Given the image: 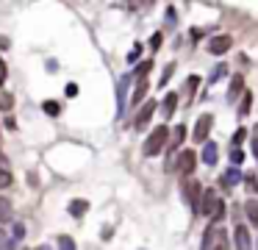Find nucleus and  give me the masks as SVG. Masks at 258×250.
I'll return each mask as SVG.
<instances>
[{
	"instance_id": "12",
	"label": "nucleus",
	"mask_w": 258,
	"mask_h": 250,
	"mask_svg": "<svg viewBox=\"0 0 258 250\" xmlns=\"http://www.w3.org/2000/svg\"><path fill=\"white\" fill-rule=\"evenodd\" d=\"M244 95V78L241 75H233L231 78V87H228V100L231 103H236V97Z\"/></svg>"
},
{
	"instance_id": "2",
	"label": "nucleus",
	"mask_w": 258,
	"mask_h": 250,
	"mask_svg": "<svg viewBox=\"0 0 258 250\" xmlns=\"http://www.w3.org/2000/svg\"><path fill=\"white\" fill-rule=\"evenodd\" d=\"M214 128V114L206 112V114H200L197 122H194V134H192V139L197 142V145H206L208 142V131Z\"/></svg>"
},
{
	"instance_id": "34",
	"label": "nucleus",
	"mask_w": 258,
	"mask_h": 250,
	"mask_svg": "<svg viewBox=\"0 0 258 250\" xmlns=\"http://www.w3.org/2000/svg\"><path fill=\"white\" fill-rule=\"evenodd\" d=\"M161 42H164V34H153V39H150V47H153V50H158V47H161Z\"/></svg>"
},
{
	"instance_id": "5",
	"label": "nucleus",
	"mask_w": 258,
	"mask_h": 250,
	"mask_svg": "<svg viewBox=\"0 0 258 250\" xmlns=\"http://www.w3.org/2000/svg\"><path fill=\"white\" fill-rule=\"evenodd\" d=\"M231 45H233V36L216 34V36L208 39V53H211V56H225V53L231 50Z\"/></svg>"
},
{
	"instance_id": "29",
	"label": "nucleus",
	"mask_w": 258,
	"mask_h": 250,
	"mask_svg": "<svg viewBox=\"0 0 258 250\" xmlns=\"http://www.w3.org/2000/svg\"><path fill=\"white\" fill-rule=\"evenodd\" d=\"M244 139H247V131H244V128H239V131H236V134L231 136V147H239L241 142H244Z\"/></svg>"
},
{
	"instance_id": "8",
	"label": "nucleus",
	"mask_w": 258,
	"mask_h": 250,
	"mask_svg": "<svg viewBox=\"0 0 258 250\" xmlns=\"http://www.w3.org/2000/svg\"><path fill=\"white\" fill-rule=\"evenodd\" d=\"M158 103H161L164 122L172 120V114H175V109H178V92H167V97H164V100H158Z\"/></svg>"
},
{
	"instance_id": "4",
	"label": "nucleus",
	"mask_w": 258,
	"mask_h": 250,
	"mask_svg": "<svg viewBox=\"0 0 258 250\" xmlns=\"http://www.w3.org/2000/svg\"><path fill=\"white\" fill-rule=\"evenodd\" d=\"M194 164H197V153L192 150V147H186V150H181V156H178V161L172 164V170H178V173L186 178V175L194 173Z\"/></svg>"
},
{
	"instance_id": "14",
	"label": "nucleus",
	"mask_w": 258,
	"mask_h": 250,
	"mask_svg": "<svg viewBox=\"0 0 258 250\" xmlns=\"http://www.w3.org/2000/svg\"><path fill=\"white\" fill-rule=\"evenodd\" d=\"M147 89H150V84H147V78H136V89H133V97H130V106H139L142 100H145Z\"/></svg>"
},
{
	"instance_id": "21",
	"label": "nucleus",
	"mask_w": 258,
	"mask_h": 250,
	"mask_svg": "<svg viewBox=\"0 0 258 250\" xmlns=\"http://www.w3.org/2000/svg\"><path fill=\"white\" fill-rule=\"evenodd\" d=\"M214 233H216V225L208 223V228L203 231V245H200V250H211V242H214Z\"/></svg>"
},
{
	"instance_id": "32",
	"label": "nucleus",
	"mask_w": 258,
	"mask_h": 250,
	"mask_svg": "<svg viewBox=\"0 0 258 250\" xmlns=\"http://www.w3.org/2000/svg\"><path fill=\"white\" fill-rule=\"evenodd\" d=\"M139 53H142V45H133V50H130L128 53V64H136V61H139Z\"/></svg>"
},
{
	"instance_id": "44",
	"label": "nucleus",
	"mask_w": 258,
	"mask_h": 250,
	"mask_svg": "<svg viewBox=\"0 0 258 250\" xmlns=\"http://www.w3.org/2000/svg\"><path fill=\"white\" fill-rule=\"evenodd\" d=\"M256 250H258V236H256Z\"/></svg>"
},
{
	"instance_id": "26",
	"label": "nucleus",
	"mask_w": 258,
	"mask_h": 250,
	"mask_svg": "<svg viewBox=\"0 0 258 250\" xmlns=\"http://www.w3.org/2000/svg\"><path fill=\"white\" fill-rule=\"evenodd\" d=\"M228 156H231V167H239V164L244 161V153H241L239 147H231V153Z\"/></svg>"
},
{
	"instance_id": "1",
	"label": "nucleus",
	"mask_w": 258,
	"mask_h": 250,
	"mask_svg": "<svg viewBox=\"0 0 258 250\" xmlns=\"http://www.w3.org/2000/svg\"><path fill=\"white\" fill-rule=\"evenodd\" d=\"M167 136H170V131H167V122H164V125H155V131L145 139V156H147V159L158 156L164 147H167Z\"/></svg>"
},
{
	"instance_id": "30",
	"label": "nucleus",
	"mask_w": 258,
	"mask_h": 250,
	"mask_svg": "<svg viewBox=\"0 0 258 250\" xmlns=\"http://www.w3.org/2000/svg\"><path fill=\"white\" fill-rule=\"evenodd\" d=\"M0 220H11V206H9V200H3V198H0Z\"/></svg>"
},
{
	"instance_id": "16",
	"label": "nucleus",
	"mask_w": 258,
	"mask_h": 250,
	"mask_svg": "<svg viewBox=\"0 0 258 250\" xmlns=\"http://www.w3.org/2000/svg\"><path fill=\"white\" fill-rule=\"evenodd\" d=\"M67 211H69L72 217H75V220H81V217H84L86 211H89V200H69Z\"/></svg>"
},
{
	"instance_id": "11",
	"label": "nucleus",
	"mask_w": 258,
	"mask_h": 250,
	"mask_svg": "<svg viewBox=\"0 0 258 250\" xmlns=\"http://www.w3.org/2000/svg\"><path fill=\"white\" fill-rule=\"evenodd\" d=\"M200 159H203V164H208V167H216V161H219V150H216L214 142H206V145H203Z\"/></svg>"
},
{
	"instance_id": "42",
	"label": "nucleus",
	"mask_w": 258,
	"mask_h": 250,
	"mask_svg": "<svg viewBox=\"0 0 258 250\" xmlns=\"http://www.w3.org/2000/svg\"><path fill=\"white\" fill-rule=\"evenodd\" d=\"M6 128H9V131H17V122H14V117H9V120H6Z\"/></svg>"
},
{
	"instance_id": "40",
	"label": "nucleus",
	"mask_w": 258,
	"mask_h": 250,
	"mask_svg": "<svg viewBox=\"0 0 258 250\" xmlns=\"http://www.w3.org/2000/svg\"><path fill=\"white\" fill-rule=\"evenodd\" d=\"M175 20H178V17H175V9L170 6V9H167V23H170V25H175Z\"/></svg>"
},
{
	"instance_id": "19",
	"label": "nucleus",
	"mask_w": 258,
	"mask_h": 250,
	"mask_svg": "<svg viewBox=\"0 0 258 250\" xmlns=\"http://www.w3.org/2000/svg\"><path fill=\"white\" fill-rule=\"evenodd\" d=\"M225 214H228V206H225V200H216V206H214V214H211V225L216 223H222Z\"/></svg>"
},
{
	"instance_id": "15",
	"label": "nucleus",
	"mask_w": 258,
	"mask_h": 250,
	"mask_svg": "<svg viewBox=\"0 0 258 250\" xmlns=\"http://www.w3.org/2000/svg\"><path fill=\"white\" fill-rule=\"evenodd\" d=\"M231 239H228V231L216 225V233H214V242H211V250H228Z\"/></svg>"
},
{
	"instance_id": "18",
	"label": "nucleus",
	"mask_w": 258,
	"mask_h": 250,
	"mask_svg": "<svg viewBox=\"0 0 258 250\" xmlns=\"http://www.w3.org/2000/svg\"><path fill=\"white\" fill-rule=\"evenodd\" d=\"M197 87H200V78L197 75L186 78V84H183V95L189 97V103H192V97H194V92H197Z\"/></svg>"
},
{
	"instance_id": "28",
	"label": "nucleus",
	"mask_w": 258,
	"mask_h": 250,
	"mask_svg": "<svg viewBox=\"0 0 258 250\" xmlns=\"http://www.w3.org/2000/svg\"><path fill=\"white\" fill-rule=\"evenodd\" d=\"M172 72H175V64H167V67H164V72H161V81H158V87H167V81H170L172 78Z\"/></svg>"
},
{
	"instance_id": "7",
	"label": "nucleus",
	"mask_w": 258,
	"mask_h": 250,
	"mask_svg": "<svg viewBox=\"0 0 258 250\" xmlns=\"http://www.w3.org/2000/svg\"><path fill=\"white\" fill-rule=\"evenodd\" d=\"M233 245H236V250H253V236L244 225L233 228Z\"/></svg>"
},
{
	"instance_id": "27",
	"label": "nucleus",
	"mask_w": 258,
	"mask_h": 250,
	"mask_svg": "<svg viewBox=\"0 0 258 250\" xmlns=\"http://www.w3.org/2000/svg\"><path fill=\"white\" fill-rule=\"evenodd\" d=\"M250 147H253V156H256V161H258V122H256V128L250 131Z\"/></svg>"
},
{
	"instance_id": "43",
	"label": "nucleus",
	"mask_w": 258,
	"mask_h": 250,
	"mask_svg": "<svg viewBox=\"0 0 258 250\" xmlns=\"http://www.w3.org/2000/svg\"><path fill=\"white\" fill-rule=\"evenodd\" d=\"M36 250H53V248H47V245H42V248H36Z\"/></svg>"
},
{
	"instance_id": "23",
	"label": "nucleus",
	"mask_w": 258,
	"mask_h": 250,
	"mask_svg": "<svg viewBox=\"0 0 258 250\" xmlns=\"http://www.w3.org/2000/svg\"><path fill=\"white\" fill-rule=\"evenodd\" d=\"M183 136H186V128H183V125H178V128L172 131V145H170V150H175V147H181Z\"/></svg>"
},
{
	"instance_id": "39",
	"label": "nucleus",
	"mask_w": 258,
	"mask_h": 250,
	"mask_svg": "<svg viewBox=\"0 0 258 250\" xmlns=\"http://www.w3.org/2000/svg\"><path fill=\"white\" fill-rule=\"evenodd\" d=\"M11 103H14V100H11V95H3V100H0V106H3L6 112H9V109H11Z\"/></svg>"
},
{
	"instance_id": "41",
	"label": "nucleus",
	"mask_w": 258,
	"mask_h": 250,
	"mask_svg": "<svg viewBox=\"0 0 258 250\" xmlns=\"http://www.w3.org/2000/svg\"><path fill=\"white\" fill-rule=\"evenodd\" d=\"M111 233H114V228H108V225H106V228H103V236H100V239L108 242V239H111Z\"/></svg>"
},
{
	"instance_id": "9",
	"label": "nucleus",
	"mask_w": 258,
	"mask_h": 250,
	"mask_svg": "<svg viewBox=\"0 0 258 250\" xmlns=\"http://www.w3.org/2000/svg\"><path fill=\"white\" fill-rule=\"evenodd\" d=\"M216 195H214V189H203V200H200V214L203 217H211L214 214V206H216Z\"/></svg>"
},
{
	"instance_id": "6",
	"label": "nucleus",
	"mask_w": 258,
	"mask_h": 250,
	"mask_svg": "<svg viewBox=\"0 0 258 250\" xmlns=\"http://www.w3.org/2000/svg\"><path fill=\"white\" fill-rule=\"evenodd\" d=\"M130 81H133V75H122L120 84H117V117H122V112H125V106H128V87Z\"/></svg>"
},
{
	"instance_id": "22",
	"label": "nucleus",
	"mask_w": 258,
	"mask_h": 250,
	"mask_svg": "<svg viewBox=\"0 0 258 250\" xmlns=\"http://www.w3.org/2000/svg\"><path fill=\"white\" fill-rule=\"evenodd\" d=\"M42 112L47 114V117H59V114H61V103H56V100H44Z\"/></svg>"
},
{
	"instance_id": "3",
	"label": "nucleus",
	"mask_w": 258,
	"mask_h": 250,
	"mask_svg": "<svg viewBox=\"0 0 258 250\" xmlns=\"http://www.w3.org/2000/svg\"><path fill=\"white\" fill-rule=\"evenodd\" d=\"M183 200L189 203L194 214H200V200H203V186L197 181H183Z\"/></svg>"
},
{
	"instance_id": "35",
	"label": "nucleus",
	"mask_w": 258,
	"mask_h": 250,
	"mask_svg": "<svg viewBox=\"0 0 258 250\" xmlns=\"http://www.w3.org/2000/svg\"><path fill=\"white\" fill-rule=\"evenodd\" d=\"M11 183V175H9V170H0V186H9Z\"/></svg>"
},
{
	"instance_id": "17",
	"label": "nucleus",
	"mask_w": 258,
	"mask_h": 250,
	"mask_svg": "<svg viewBox=\"0 0 258 250\" xmlns=\"http://www.w3.org/2000/svg\"><path fill=\"white\" fill-rule=\"evenodd\" d=\"M244 214H247V220L258 228V200L256 198H247V200H244Z\"/></svg>"
},
{
	"instance_id": "25",
	"label": "nucleus",
	"mask_w": 258,
	"mask_h": 250,
	"mask_svg": "<svg viewBox=\"0 0 258 250\" xmlns=\"http://www.w3.org/2000/svg\"><path fill=\"white\" fill-rule=\"evenodd\" d=\"M244 189H247L250 195H258V175H247V178H244Z\"/></svg>"
},
{
	"instance_id": "10",
	"label": "nucleus",
	"mask_w": 258,
	"mask_h": 250,
	"mask_svg": "<svg viewBox=\"0 0 258 250\" xmlns=\"http://www.w3.org/2000/svg\"><path fill=\"white\" fill-rule=\"evenodd\" d=\"M239 181H244L241 170L239 167H231V170H225V175L219 178V186H222V189H231V186H236Z\"/></svg>"
},
{
	"instance_id": "37",
	"label": "nucleus",
	"mask_w": 258,
	"mask_h": 250,
	"mask_svg": "<svg viewBox=\"0 0 258 250\" xmlns=\"http://www.w3.org/2000/svg\"><path fill=\"white\" fill-rule=\"evenodd\" d=\"M6 75H9V67H6V61L0 59V84L6 81Z\"/></svg>"
},
{
	"instance_id": "13",
	"label": "nucleus",
	"mask_w": 258,
	"mask_h": 250,
	"mask_svg": "<svg viewBox=\"0 0 258 250\" xmlns=\"http://www.w3.org/2000/svg\"><path fill=\"white\" fill-rule=\"evenodd\" d=\"M155 106H158V100H147L145 109H142V112H139V117H136V128H145L147 122H150V117H153V112H155Z\"/></svg>"
},
{
	"instance_id": "36",
	"label": "nucleus",
	"mask_w": 258,
	"mask_h": 250,
	"mask_svg": "<svg viewBox=\"0 0 258 250\" xmlns=\"http://www.w3.org/2000/svg\"><path fill=\"white\" fill-rule=\"evenodd\" d=\"M22 236H25V225L17 223V225H14V239H22Z\"/></svg>"
},
{
	"instance_id": "33",
	"label": "nucleus",
	"mask_w": 258,
	"mask_h": 250,
	"mask_svg": "<svg viewBox=\"0 0 258 250\" xmlns=\"http://www.w3.org/2000/svg\"><path fill=\"white\" fill-rule=\"evenodd\" d=\"M0 250H11V236L0 231Z\"/></svg>"
},
{
	"instance_id": "38",
	"label": "nucleus",
	"mask_w": 258,
	"mask_h": 250,
	"mask_svg": "<svg viewBox=\"0 0 258 250\" xmlns=\"http://www.w3.org/2000/svg\"><path fill=\"white\" fill-rule=\"evenodd\" d=\"M64 92H67V97H75L78 95V87H75V84H67V87H64Z\"/></svg>"
},
{
	"instance_id": "31",
	"label": "nucleus",
	"mask_w": 258,
	"mask_h": 250,
	"mask_svg": "<svg viewBox=\"0 0 258 250\" xmlns=\"http://www.w3.org/2000/svg\"><path fill=\"white\" fill-rule=\"evenodd\" d=\"M59 250H75L72 236H59Z\"/></svg>"
},
{
	"instance_id": "24",
	"label": "nucleus",
	"mask_w": 258,
	"mask_h": 250,
	"mask_svg": "<svg viewBox=\"0 0 258 250\" xmlns=\"http://www.w3.org/2000/svg\"><path fill=\"white\" fill-rule=\"evenodd\" d=\"M250 103H253V92H244V95H241V106H239L241 117H247L250 114Z\"/></svg>"
},
{
	"instance_id": "20",
	"label": "nucleus",
	"mask_w": 258,
	"mask_h": 250,
	"mask_svg": "<svg viewBox=\"0 0 258 250\" xmlns=\"http://www.w3.org/2000/svg\"><path fill=\"white\" fill-rule=\"evenodd\" d=\"M225 75H228V64H216V67L211 69V75H208V84H211V87H214L216 81H222Z\"/></svg>"
}]
</instances>
